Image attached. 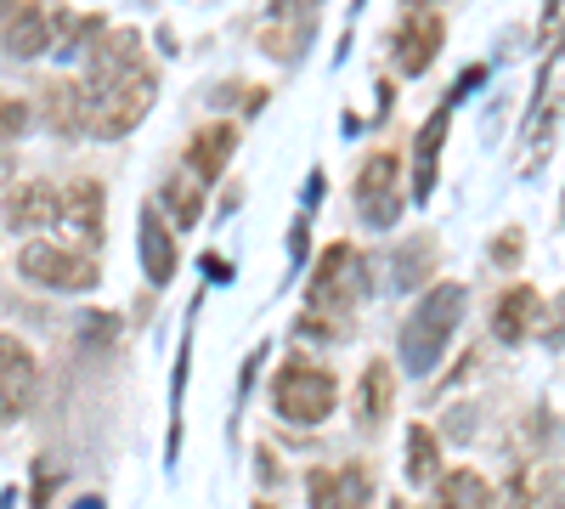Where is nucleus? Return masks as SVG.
Here are the masks:
<instances>
[{"mask_svg": "<svg viewBox=\"0 0 565 509\" xmlns=\"http://www.w3.org/2000/svg\"><path fill=\"white\" fill-rule=\"evenodd\" d=\"M356 204H362V215H367L373 226H391V221L402 215V159H396L391 148H380V153L362 165V176H356Z\"/></svg>", "mask_w": 565, "mask_h": 509, "instance_id": "obj_6", "label": "nucleus"}, {"mask_svg": "<svg viewBox=\"0 0 565 509\" xmlns=\"http://www.w3.org/2000/svg\"><path fill=\"white\" fill-rule=\"evenodd\" d=\"M436 509H498V492L487 487L481 470H452L436 487Z\"/></svg>", "mask_w": 565, "mask_h": 509, "instance_id": "obj_20", "label": "nucleus"}, {"mask_svg": "<svg viewBox=\"0 0 565 509\" xmlns=\"http://www.w3.org/2000/svg\"><path fill=\"white\" fill-rule=\"evenodd\" d=\"M12 176V165H7V153H0V181H7Z\"/></svg>", "mask_w": 565, "mask_h": 509, "instance_id": "obj_27", "label": "nucleus"}, {"mask_svg": "<svg viewBox=\"0 0 565 509\" xmlns=\"http://www.w3.org/2000/svg\"><path fill=\"white\" fill-rule=\"evenodd\" d=\"M391 509H418V503H407V498H402V503H391Z\"/></svg>", "mask_w": 565, "mask_h": 509, "instance_id": "obj_29", "label": "nucleus"}, {"mask_svg": "<svg viewBox=\"0 0 565 509\" xmlns=\"http://www.w3.org/2000/svg\"><path fill=\"white\" fill-rule=\"evenodd\" d=\"M447 114L452 108H436L418 130V148H413V199H430L436 188V165H441V142H447Z\"/></svg>", "mask_w": 565, "mask_h": 509, "instance_id": "obj_18", "label": "nucleus"}, {"mask_svg": "<svg viewBox=\"0 0 565 509\" xmlns=\"http://www.w3.org/2000/svg\"><path fill=\"white\" fill-rule=\"evenodd\" d=\"M164 210H170L181 226H199V215H204L199 181H193V176H170V181H164Z\"/></svg>", "mask_w": 565, "mask_h": 509, "instance_id": "obj_22", "label": "nucleus"}, {"mask_svg": "<svg viewBox=\"0 0 565 509\" xmlns=\"http://www.w3.org/2000/svg\"><path fill=\"white\" fill-rule=\"evenodd\" d=\"M141 63V40L130 29H114L103 40H90V52H85V79L79 85H108L119 74H130Z\"/></svg>", "mask_w": 565, "mask_h": 509, "instance_id": "obj_11", "label": "nucleus"}, {"mask_svg": "<svg viewBox=\"0 0 565 509\" xmlns=\"http://www.w3.org/2000/svg\"><path fill=\"white\" fill-rule=\"evenodd\" d=\"M103 215H108V193H103V181H90V176H79V181H68L63 188V233L74 238V250L85 255V250H97L103 244Z\"/></svg>", "mask_w": 565, "mask_h": 509, "instance_id": "obj_8", "label": "nucleus"}, {"mask_svg": "<svg viewBox=\"0 0 565 509\" xmlns=\"http://www.w3.org/2000/svg\"><path fill=\"white\" fill-rule=\"evenodd\" d=\"M238 153V125H204L193 142H186V170H193V181H215L226 170V159Z\"/></svg>", "mask_w": 565, "mask_h": 509, "instance_id": "obj_17", "label": "nucleus"}, {"mask_svg": "<svg viewBox=\"0 0 565 509\" xmlns=\"http://www.w3.org/2000/svg\"><path fill=\"white\" fill-rule=\"evenodd\" d=\"M311 509H367L373 503V476L367 465H340V470H311L306 476Z\"/></svg>", "mask_w": 565, "mask_h": 509, "instance_id": "obj_10", "label": "nucleus"}, {"mask_svg": "<svg viewBox=\"0 0 565 509\" xmlns=\"http://www.w3.org/2000/svg\"><path fill=\"white\" fill-rule=\"evenodd\" d=\"M57 221H63V193L52 181H12L7 199H0V226H12V233H40V226Z\"/></svg>", "mask_w": 565, "mask_h": 509, "instance_id": "obj_9", "label": "nucleus"}, {"mask_svg": "<svg viewBox=\"0 0 565 509\" xmlns=\"http://www.w3.org/2000/svg\"><path fill=\"white\" fill-rule=\"evenodd\" d=\"M23 125H29V103L7 97V103H0V142H12V136H23Z\"/></svg>", "mask_w": 565, "mask_h": 509, "instance_id": "obj_23", "label": "nucleus"}, {"mask_svg": "<svg viewBox=\"0 0 565 509\" xmlns=\"http://www.w3.org/2000/svg\"><path fill=\"white\" fill-rule=\"evenodd\" d=\"M18 12V0H0V18H12Z\"/></svg>", "mask_w": 565, "mask_h": 509, "instance_id": "obj_26", "label": "nucleus"}, {"mask_svg": "<svg viewBox=\"0 0 565 509\" xmlns=\"http://www.w3.org/2000/svg\"><path fill=\"white\" fill-rule=\"evenodd\" d=\"M40 108H45V119H52L57 136H85V85L79 79H52Z\"/></svg>", "mask_w": 565, "mask_h": 509, "instance_id": "obj_19", "label": "nucleus"}, {"mask_svg": "<svg viewBox=\"0 0 565 509\" xmlns=\"http://www.w3.org/2000/svg\"><path fill=\"white\" fill-rule=\"evenodd\" d=\"M441 34H447V23L436 12L407 18V29L396 34V68L402 74H424V68L436 63V52H441Z\"/></svg>", "mask_w": 565, "mask_h": 509, "instance_id": "obj_15", "label": "nucleus"}, {"mask_svg": "<svg viewBox=\"0 0 565 509\" xmlns=\"http://www.w3.org/2000/svg\"><path fill=\"white\" fill-rule=\"evenodd\" d=\"M463 306H469V289L463 284H436L424 295L407 322H402V357H407V374H430L441 362V351L452 346L458 322H463Z\"/></svg>", "mask_w": 565, "mask_h": 509, "instance_id": "obj_1", "label": "nucleus"}, {"mask_svg": "<svg viewBox=\"0 0 565 509\" xmlns=\"http://www.w3.org/2000/svg\"><path fill=\"white\" fill-rule=\"evenodd\" d=\"M300 7L311 12V7H317V0H277V12H300Z\"/></svg>", "mask_w": 565, "mask_h": 509, "instance_id": "obj_25", "label": "nucleus"}, {"mask_svg": "<svg viewBox=\"0 0 565 509\" xmlns=\"http://www.w3.org/2000/svg\"><path fill=\"white\" fill-rule=\"evenodd\" d=\"M159 97V74L148 63H136L130 74L108 79V85H85V130L90 136H125L148 119Z\"/></svg>", "mask_w": 565, "mask_h": 509, "instance_id": "obj_2", "label": "nucleus"}, {"mask_svg": "<svg viewBox=\"0 0 565 509\" xmlns=\"http://www.w3.org/2000/svg\"><path fill=\"white\" fill-rule=\"evenodd\" d=\"M34 380H40V368H34V351L18 340V335H0V431L18 425L29 402H34Z\"/></svg>", "mask_w": 565, "mask_h": 509, "instance_id": "obj_7", "label": "nucleus"}, {"mask_svg": "<svg viewBox=\"0 0 565 509\" xmlns=\"http://www.w3.org/2000/svg\"><path fill=\"white\" fill-rule=\"evenodd\" d=\"M79 509H103V503H90V498H85V503H79Z\"/></svg>", "mask_w": 565, "mask_h": 509, "instance_id": "obj_30", "label": "nucleus"}, {"mask_svg": "<svg viewBox=\"0 0 565 509\" xmlns=\"http://www.w3.org/2000/svg\"><path fill=\"white\" fill-rule=\"evenodd\" d=\"M0 45H7L12 57H40L45 45H52V12H45L40 0H18V12L0 29Z\"/></svg>", "mask_w": 565, "mask_h": 509, "instance_id": "obj_16", "label": "nucleus"}, {"mask_svg": "<svg viewBox=\"0 0 565 509\" xmlns=\"http://www.w3.org/2000/svg\"><path fill=\"white\" fill-rule=\"evenodd\" d=\"M537 317H543V295H537L532 284H514V289H503L498 306H492V335H498L503 346H521V340L537 329Z\"/></svg>", "mask_w": 565, "mask_h": 509, "instance_id": "obj_12", "label": "nucleus"}, {"mask_svg": "<svg viewBox=\"0 0 565 509\" xmlns=\"http://www.w3.org/2000/svg\"><path fill=\"white\" fill-rule=\"evenodd\" d=\"M255 509H271V503H255Z\"/></svg>", "mask_w": 565, "mask_h": 509, "instance_id": "obj_31", "label": "nucleus"}, {"mask_svg": "<svg viewBox=\"0 0 565 509\" xmlns=\"http://www.w3.org/2000/svg\"><path fill=\"white\" fill-rule=\"evenodd\" d=\"M492 255H498L503 266H514V261H521V233L509 226V233H503V244H492Z\"/></svg>", "mask_w": 565, "mask_h": 509, "instance_id": "obj_24", "label": "nucleus"}, {"mask_svg": "<svg viewBox=\"0 0 565 509\" xmlns=\"http://www.w3.org/2000/svg\"><path fill=\"white\" fill-rule=\"evenodd\" d=\"M407 481H441V447H436V431L430 425H413L407 431Z\"/></svg>", "mask_w": 565, "mask_h": 509, "instance_id": "obj_21", "label": "nucleus"}, {"mask_svg": "<svg viewBox=\"0 0 565 509\" xmlns=\"http://www.w3.org/2000/svg\"><path fill=\"white\" fill-rule=\"evenodd\" d=\"M136 250H141V272L148 284H170L181 255H175V238H170V221L159 210H141V226H136Z\"/></svg>", "mask_w": 565, "mask_h": 509, "instance_id": "obj_13", "label": "nucleus"}, {"mask_svg": "<svg viewBox=\"0 0 565 509\" xmlns=\"http://www.w3.org/2000/svg\"><path fill=\"white\" fill-rule=\"evenodd\" d=\"M18 272L29 277V284L63 289V295L97 289V266H90V255H79V250H68V244H45V238H29V244L18 250Z\"/></svg>", "mask_w": 565, "mask_h": 509, "instance_id": "obj_5", "label": "nucleus"}, {"mask_svg": "<svg viewBox=\"0 0 565 509\" xmlns=\"http://www.w3.org/2000/svg\"><path fill=\"white\" fill-rule=\"evenodd\" d=\"M362 289H367V277H362V255H356V244H328L322 255H317V272H311V311L317 317H345L356 300H362Z\"/></svg>", "mask_w": 565, "mask_h": 509, "instance_id": "obj_4", "label": "nucleus"}, {"mask_svg": "<svg viewBox=\"0 0 565 509\" xmlns=\"http://www.w3.org/2000/svg\"><path fill=\"white\" fill-rule=\"evenodd\" d=\"M340 402V385L328 368L317 362H282L277 380H271V407L282 413L289 425H322L328 413H334Z\"/></svg>", "mask_w": 565, "mask_h": 509, "instance_id": "obj_3", "label": "nucleus"}, {"mask_svg": "<svg viewBox=\"0 0 565 509\" xmlns=\"http://www.w3.org/2000/svg\"><path fill=\"white\" fill-rule=\"evenodd\" d=\"M391 407H396V368L380 357V362H367L362 380H356V425L380 431L391 420Z\"/></svg>", "mask_w": 565, "mask_h": 509, "instance_id": "obj_14", "label": "nucleus"}, {"mask_svg": "<svg viewBox=\"0 0 565 509\" xmlns=\"http://www.w3.org/2000/svg\"><path fill=\"white\" fill-rule=\"evenodd\" d=\"M402 7H430V0H402Z\"/></svg>", "mask_w": 565, "mask_h": 509, "instance_id": "obj_28", "label": "nucleus"}]
</instances>
